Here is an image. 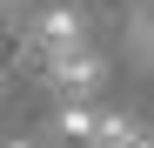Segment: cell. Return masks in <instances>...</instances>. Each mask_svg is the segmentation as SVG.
I'll return each instance as SVG.
<instances>
[{
    "label": "cell",
    "instance_id": "cell-1",
    "mask_svg": "<svg viewBox=\"0 0 154 148\" xmlns=\"http://www.w3.org/2000/svg\"><path fill=\"white\" fill-rule=\"evenodd\" d=\"M27 47H34L40 67L60 61V54H74V47H87V14H81V7H47V14H34Z\"/></svg>",
    "mask_w": 154,
    "mask_h": 148
},
{
    "label": "cell",
    "instance_id": "cell-2",
    "mask_svg": "<svg viewBox=\"0 0 154 148\" xmlns=\"http://www.w3.org/2000/svg\"><path fill=\"white\" fill-rule=\"evenodd\" d=\"M47 81H54V88L67 94V101H87V94H100L107 67H100V54H94V47H74V54L47 61Z\"/></svg>",
    "mask_w": 154,
    "mask_h": 148
},
{
    "label": "cell",
    "instance_id": "cell-3",
    "mask_svg": "<svg viewBox=\"0 0 154 148\" xmlns=\"http://www.w3.org/2000/svg\"><path fill=\"white\" fill-rule=\"evenodd\" d=\"M54 135H60L67 148H94V135H100V108H87V101H60Z\"/></svg>",
    "mask_w": 154,
    "mask_h": 148
},
{
    "label": "cell",
    "instance_id": "cell-4",
    "mask_svg": "<svg viewBox=\"0 0 154 148\" xmlns=\"http://www.w3.org/2000/svg\"><path fill=\"white\" fill-rule=\"evenodd\" d=\"M127 40H134V54L154 67V7H134V27H127Z\"/></svg>",
    "mask_w": 154,
    "mask_h": 148
},
{
    "label": "cell",
    "instance_id": "cell-5",
    "mask_svg": "<svg viewBox=\"0 0 154 148\" xmlns=\"http://www.w3.org/2000/svg\"><path fill=\"white\" fill-rule=\"evenodd\" d=\"M127 148H154V128H147V121L134 128V141H127Z\"/></svg>",
    "mask_w": 154,
    "mask_h": 148
},
{
    "label": "cell",
    "instance_id": "cell-6",
    "mask_svg": "<svg viewBox=\"0 0 154 148\" xmlns=\"http://www.w3.org/2000/svg\"><path fill=\"white\" fill-rule=\"evenodd\" d=\"M7 148H34V141H7Z\"/></svg>",
    "mask_w": 154,
    "mask_h": 148
}]
</instances>
